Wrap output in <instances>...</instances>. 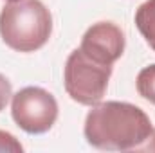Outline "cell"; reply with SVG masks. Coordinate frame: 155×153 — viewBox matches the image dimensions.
Instances as JSON below:
<instances>
[{
	"instance_id": "3",
	"label": "cell",
	"mask_w": 155,
	"mask_h": 153,
	"mask_svg": "<svg viewBox=\"0 0 155 153\" xmlns=\"http://www.w3.org/2000/svg\"><path fill=\"white\" fill-rule=\"evenodd\" d=\"M114 65H105L90 56H87L81 49H74L63 69V85L67 96L83 106H94L103 101L108 81L112 76Z\"/></svg>"
},
{
	"instance_id": "1",
	"label": "cell",
	"mask_w": 155,
	"mask_h": 153,
	"mask_svg": "<svg viewBox=\"0 0 155 153\" xmlns=\"http://www.w3.org/2000/svg\"><path fill=\"white\" fill-rule=\"evenodd\" d=\"M87 142L103 151H155V128L148 114L124 101L90 106L85 117Z\"/></svg>"
},
{
	"instance_id": "2",
	"label": "cell",
	"mask_w": 155,
	"mask_h": 153,
	"mask_svg": "<svg viewBox=\"0 0 155 153\" xmlns=\"http://www.w3.org/2000/svg\"><path fill=\"white\" fill-rule=\"evenodd\" d=\"M52 34V15L41 0H13L0 11L2 41L16 52H35Z\"/></svg>"
},
{
	"instance_id": "9",
	"label": "cell",
	"mask_w": 155,
	"mask_h": 153,
	"mask_svg": "<svg viewBox=\"0 0 155 153\" xmlns=\"http://www.w3.org/2000/svg\"><path fill=\"white\" fill-rule=\"evenodd\" d=\"M13 97V86H11V81L4 74H0V112L7 106L9 99Z\"/></svg>"
},
{
	"instance_id": "7",
	"label": "cell",
	"mask_w": 155,
	"mask_h": 153,
	"mask_svg": "<svg viewBox=\"0 0 155 153\" xmlns=\"http://www.w3.org/2000/svg\"><path fill=\"white\" fill-rule=\"evenodd\" d=\"M135 88L143 99L155 105V63L144 67L135 79Z\"/></svg>"
},
{
	"instance_id": "10",
	"label": "cell",
	"mask_w": 155,
	"mask_h": 153,
	"mask_svg": "<svg viewBox=\"0 0 155 153\" xmlns=\"http://www.w3.org/2000/svg\"><path fill=\"white\" fill-rule=\"evenodd\" d=\"M5 2H13V0H5Z\"/></svg>"
},
{
	"instance_id": "4",
	"label": "cell",
	"mask_w": 155,
	"mask_h": 153,
	"mask_svg": "<svg viewBox=\"0 0 155 153\" xmlns=\"http://www.w3.org/2000/svg\"><path fill=\"white\" fill-rule=\"evenodd\" d=\"M56 97L41 86H25L11 97V117L29 135L47 133L58 119Z\"/></svg>"
},
{
	"instance_id": "5",
	"label": "cell",
	"mask_w": 155,
	"mask_h": 153,
	"mask_svg": "<svg viewBox=\"0 0 155 153\" xmlns=\"http://www.w3.org/2000/svg\"><path fill=\"white\" fill-rule=\"evenodd\" d=\"M124 47H126V38L123 29L117 24L107 20L92 24L81 36V45H79V49L87 56L105 65H114L123 56Z\"/></svg>"
},
{
	"instance_id": "6",
	"label": "cell",
	"mask_w": 155,
	"mask_h": 153,
	"mask_svg": "<svg viewBox=\"0 0 155 153\" xmlns=\"http://www.w3.org/2000/svg\"><path fill=\"white\" fill-rule=\"evenodd\" d=\"M135 27L144 41L155 50V0L143 2L135 11Z\"/></svg>"
},
{
	"instance_id": "8",
	"label": "cell",
	"mask_w": 155,
	"mask_h": 153,
	"mask_svg": "<svg viewBox=\"0 0 155 153\" xmlns=\"http://www.w3.org/2000/svg\"><path fill=\"white\" fill-rule=\"evenodd\" d=\"M4 151L22 153L24 151V146L20 144V141H18L13 133L0 130V153H4Z\"/></svg>"
}]
</instances>
